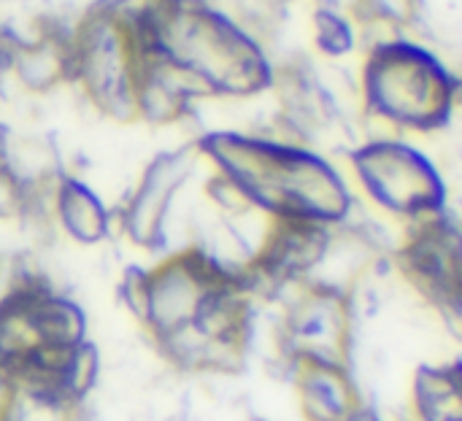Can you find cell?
I'll return each instance as SVG.
<instances>
[{
  "label": "cell",
  "mask_w": 462,
  "mask_h": 421,
  "mask_svg": "<svg viewBox=\"0 0 462 421\" xmlns=\"http://www.w3.org/2000/svg\"><path fill=\"white\" fill-rule=\"evenodd\" d=\"M455 89L441 62L420 46L401 41L374 46L365 68V111L387 119L401 133L441 127Z\"/></svg>",
  "instance_id": "6da1fadb"
},
{
  "label": "cell",
  "mask_w": 462,
  "mask_h": 421,
  "mask_svg": "<svg viewBox=\"0 0 462 421\" xmlns=\"http://www.w3.org/2000/svg\"><path fill=\"white\" fill-rule=\"evenodd\" d=\"M317 43L330 54H344L352 46V30L333 11H319L317 14Z\"/></svg>",
  "instance_id": "52a82bcc"
},
{
  "label": "cell",
  "mask_w": 462,
  "mask_h": 421,
  "mask_svg": "<svg viewBox=\"0 0 462 421\" xmlns=\"http://www.w3.org/2000/svg\"><path fill=\"white\" fill-rule=\"evenodd\" d=\"M192 151H171L160 154L141 176L135 192L119 211V227L122 233L143 249H160L162 222L168 216V208L184 181L192 173Z\"/></svg>",
  "instance_id": "3957f363"
},
{
  "label": "cell",
  "mask_w": 462,
  "mask_h": 421,
  "mask_svg": "<svg viewBox=\"0 0 462 421\" xmlns=\"http://www.w3.org/2000/svg\"><path fill=\"white\" fill-rule=\"evenodd\" d=\"M290 376L309 421H357L363 416V398L352 368L295 362Z\"/></svg>",
  "instance_id": "277c9868"
},
{
  "label": "cell",
  "mask_w": 462,
  "mask_h": 421,
  "mask_svg": "<svg viewBox=\"0 0 462 421\" xmlns=\"http://www.w3.org/2000/svg\"><path fill=\"white\" fill-rule=\"evenodd\" d=\"M355 176L376 208L409 224L444 211V184L436 168L401 141L360 146L355 151Z\"/></svg>",
  "instance_id": "7a4b0ae2"
},
{
  "label": "cell",
  "mask_w": 462,
  "mask_h": 421,
  "mask_svg": "<svg viewBox=\"0 0 462 421\" xmlns=\"http://www.w3.org/2000/svg\"><path fill=\"white\" fill-rule=\"evenodd\" d=\"M411 406L420 421H460V365H428L411 387Z\"/></svg>",
  "instance_id": "8992f818"
},
{
  "label": "cell",
  "mask_w": 462,
  "mask_h": 421,
  "mask_svg": "<svg viewBox=\"0 0 462 421\" xmlns=\"http://www.w3.org/2000/svg\"><path fill=\"white\" fill-rule=\"evenodd\" d=\"M51 222L76 246H95L108 235L114 216L87 184L62 176L51 195Z\"/></svg>",
  "instance_id": "5b68a950"
}]
</instances>
